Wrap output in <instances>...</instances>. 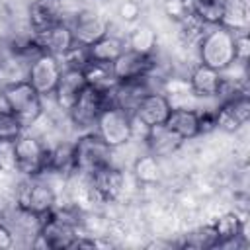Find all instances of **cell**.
Here are the masks:
<instances>
[{
  "instance_id": "1",
  "label": "cell",
  "mask_w": 250,
  "mask_h": 250,
  "mask_svg": "<svg viewBox=\"0 0 250 250\" xmlns=\"http://www.w3.org/2000/svg\"><path fill=\"white\" fill-rule=\"evenodd\" d=\"M80 219L74 209L53 207L41 217L39 230L33 238L37 248H72L74 240L80 236Z\"/></svg>"
},
{
  "instance_id": "2",
  "label": "cell",
  "mask_w": 250,
  "mask_h": 250,
  "mask_svg": "<svg viewBox=\"0 0 250 250\" xmlns=\"http://www.w3.org/2000/svg\"><path fill=\"white\" fill-rule=\"evenodd\" d=\"M199 62L227 72L234 66V31L225 25H211L197 43Z\"/></svg>"
},
{
  "instance_id": "3",
  "label": "cell",
  "mask_w": 250,
  "mask_h": 250,
  "mask_svg": "<svg viewBox=\"0 0 250 250\" xmlns=\"http://www.w3.org/2000/svg\"><path fill=\"white\" fill-rule=\"evenodd\" d=\"M74 146V168L76 174L82 178L92 176L94 172L113 164V148L96 133L86 131L76 141H72Z\"/></svg>"
},
{
  "instance_id": "4",
  "label": "cell",
  "mask_w": 250,
  "mask_h": 250,
  "mask_svg": "<svg viewBox=\"0 0 250 250\" xmlns=\"http://www.w3.org/2000/svg\"><path fill=\"white\" fill-rule=\"evenodd\" d=\"M10 150H12V162H14L16 172L23 174L25 178L45 174L49 145H45V141L41 137L23 131L10 145Z\"/></svg>"
},
{
  "instance_id": "5",
  "label": "cell",
  "mask_w": 250,
  "mask_h": 250,
  "mask_svg": "<svg viewBox=\"0 0 250 250\" xmlns=\"http://www.w3.org/2000/svg\"><path fill=\"white\" fill-rule=\"evenodd\" d=\"M12 113L20 119V123L29 129L37 123V119L43 115V96L35 92V88L27 80H18L12 84H6L2 88Z\"/></svg>"
},
{
  "instance_id": "6",
  "label": "cell",
  "mask_w": 250,
  "mask_h": 250,
  "mask_svg": "<svg viewBox=\"0 0 250 250\" xmlns=\"http://www.w3.org/2000/svg\"><path fill=\"white\" fill-rule=\"evenodd\" d=\"M109 90H102V88H94V86H86L84 88V92L78 96V100L66 111V115H68L70 123L74 125V129H78L80 133L94 131V125H96L100 113L107 105H111Z\"/></svg>"
},
{
  "instance_id": "7",
  "label": "cell",
  "mask_w": 250,
  "mask_h": 250,
  "mask_svg": "<svg viewBox=\"0 0 250 250\" xmlns=\"http://www.w3.org/2000/svg\"><path fill=\"white\" fill-rule=\"evenodd\" d=\"M94 131L115 150L123 145H127L133 135H135V119L131 113H127L125 109L117 107V105H107L96 125H94Z\"/></svg>"
},
{
  "instance_id": "8",
  "label": "cell",
  "mask_w": 250,
  "mask_h": 250,
  "mask_svg": "<svg viewBox=\"0 0 250 250\" xmlns=\"http://www.w3.org/2000/svg\"><path fill=\"white\" fill-rule=\"evenodd\" d=\"M16 203L25 211L43 217L57 205V195L55 189L43 180V176H31L25 178V182L20 186Z\"/></svg>"
},
{
  "instance_id": "9",
  "label": "cell",
  "mask_w": 250,
  "mask_h": 250,
  "mask_svg": "<svg viewBox=\"0 0 250 250\" xmlns=\"http://www.w3.org/2000/svg\"><path fill=\"white\" fill-rule=\"evenodd\" d=\"M62 72V62L59 57L49 55V53H39L27 66L25 80L35 88L37 94L53 96V90L59 82V76Z\"/></svg>"
},
{
  "instance_id": "10",
  "label": "cell",
  "mask_w": 250,
  "mask_h": 250,
  "mask_svg": "<svg viewBox=\"0 0 250 250\" xmlns=\"http://www.w3.org/2000/svg\"><path fill=\"white\" fill-rule=\"evenodd\" d=\"M217 113V129L223 131H236L242 125H246L248 117H250V98H248V90H236L230 96L223 98L219 107L215 109Z\"/></svg>"
},
{
  "instance_id": "11",
  "label": "cell",
  "mask_w": 250,
  "mask_h": 250,
  "mask_svg": "<svg viewBox=\"0 0 250 250\" xmlns=\"http://www.w3.org/2000/svg\"><path fill=\"white\" fill-rule=\"evenodd\" d=\"M109 66L115 82L146 78V76H152L156 70V55H143V53L125 49Z\"/></svg>"
},
{
  "instance_id": "12",
  "label": "cell",
  "mask_w": 250,
  "mask_h": 250,
  "mask_svg": "<svg viewBox=\"0 0 250 250\" xmlns=\"http://www.w3.org/2000/svg\"><path fill=\"white\" fill-rule=\"evenodd\" d=\"M68 25L72 29L74 43L82 45V47H90L92 43H96L98 39H102L104 35L109 33V20L94 10L76 12L72 16V20L68 21Z\"/></svg>"
},
{
  "instance_id": "13",
  "label": "cell",
  "mask_w": 250,
  "mask_h": 250,
  "mask_svg": "<svg viewBox=\"0 0 250 250\" xmlns=\"http://www.w3.org/2000/svg\"><path fill=\"white\" fill-rule=\"evenodd\" d=\"M172 111V100L168 94L158 92V90H150L135 107L133 111V119L137 123H141L145 127V131L148 127L154 125H164L168 115Z\"/></svg>"
},
{
  "instance_id": "14",
  "label": "cell",
  "mask_w": 250,
  "mask_h": 250,
  "mask_svg": "<svg viewBox=\"0 0 250 250\" xmlns=\"http://www.w3.org/2000/svg\"><path fill=\"white\" fill-rule=\"evenodd\" d=\"M86 86H88V82H86V76H84L82 68L62 66L59 82L53 90V100H55L57 107L66 113L72 107V104L78 100V96L84 92Z\"/></svg>"
},
{
  "instance_id": "15",
  "label": "cell",
  "mask_w": 250,
  "mask_h": 250,
  "mask_svg": "<svg viewBox=\"0 0 250 250\" xmlns=\"http://www.w3.org/2000/svg\"><path fill=\"white\" fill-rule=\"evenodd\" d=\"M86 184H88V189L94 199H98L102 203H109V201L117 199V195L123 189V174L119 168L109 164V166L94 172L92 176H88Z\"/></svg>"
},
{
  "instance_id": "16",
  "label": "cell",
  "mask_w": 250,
  "mask_h": 250,
  "mask_svg": "<svg viewBox=\"0 0 250 250\" xmlns=\"http://www.w3.org/2000/svg\"><path fill=\"white\" fill-rule=\"evenodd\" d=\"M35 37V43L39 45V49L43 53H49V55H55V57H62L66 55L76 43H74V35H72V29L68 25V21H57L53 25H49L47 29L39 31V33H33Z\"/></svg>"
},
{
  "instance_id": "17",
  "label": "cell",
  "mask_w": 250,
  "mask_h": 250,
  "mask_svg": "<svg viewBox=\"0 0 250 250\" xmlns=\"http://www.w3.org/2000/svg\"><path fill=\"white\" fill-rule=\"evenodd\" d=\"M225 82H227L225 72L205 66L201 62L197 66H193V70L189 72V78H188L189 92L199 98H221Z\"/></svg>"
},
{
  "instance_id": "18",
  "label": "cell",
  "mask_w": 250,
  "mask_h": 250,
  "mask_svg": "<svg viewBox=\"0 0 250 250\" xmlns=\"http://www.w3.org/2000/svg\"><path fill=\"white\" fill-rule=\"evenodd\" d=\"M150 90H154L150 86V76L137 78V80H125V82H115L113 88L109 90V94H111V105H117V107H121L127 113L133 115V111L139 105V102Z\"/></svg>"
},
{
  "instance_id": "19",
  "label": "cell",
  "mask_w": 250,
  "mask_h": 250,
  "mask_svg": "<svg viewBox=\"0 0 250 250\" xmlns=\"http://www.w3.org/2000/svg\"><path fill=\"white\" fill-rule=\"evenodd\" d=\"M57 21H62V0H31L27 8V27L31 33H39Z\"/></svg>"
},
{
  "instance_id": "20",
  "label": "cell",
  "mask_w": 250,
  "mask_h": 250,
  "mask_svg": "<svg viewBox=\"0 0 250 250\" xmlns=\"http://www.w3.org/2000/svg\"><path fill=\"white\" fill-rule=\"evenodd\" d=\"M172 133H176L184 143L199 137V109L188 107V105H176L172 107L166 123Z\"/></svg>"
},
{
  "instance_id": "21",
  "label": "cell",
  "mask_w": 250,
  "mask_h": 250,
  "mask_svg": "<svg viewBox=\"0 0 250 250\" xmlns=\"http://www.w3.org/2000/svg\"><path fill=\"white\" fill-rule=\"evenodd\" d=\"M145 145H146V150L152 156L166 158V156H172L184 145V141L176 133H172L166 125H154V127L146 129Z\"/></svg>"
},
{
  "instance_id": "22",
  "label": "cell",
  "mask_w": 250,
  "mask_h": 250,
  "mask_svg": "<svg viewBox=\"0 0 250 250\" xmlns=\"http://www.w3.org/2000/svg\"><path fill=\"white\" fill-rule=\"evenodd\" d=\"M45 174H53V176H61V178H68V176L76 174L72 143H59L55 146H49Z\"/></svg>"
},
{
  "instance_id": "23",
  "label": "cell",
  "mask_w": 250,
  "mask_h": 250,
  "mask_svg": "<svg viewBox=\"0 0 250 250\" xmlns=\"http://www.w3.org/2000/svg\"><path fill=\"white\" fill-rule=\"evenodd\" d=\"M88 49V59L96 61V62H104V64H111L125 49H127V41L121 35L115 33H107L102 39H98L96 43H92Z\"/></svg>"
},
{
  "instance_id": "24",
  "label": "cell",
  "mask_w": 250,
  "mask_h": 250,
  "mask_svg": "<svg viewBox=\"0 0 250 250\" xmlns=\"http://www.w3.org/2000/svg\"><path fill=\"white\" fill-rule=\"evenodd\" d=\"M125 41H127V49H131V51H137L143 55H154L156 45H158V35L150 25L139 23L125 37Z\"/></svg>"
},
{
  "instance_id": "25",
  "label": "cell",
  "mask_w": 250,
  "mask_h": 250,
  "mask_svg": "<svg viewBox=\"0 0 250 250\" xmlns=\"http://www.w3.org/2000/svg\"><path fill=\"white\" fill-rule=\"evenodd\" d=\"M211 25L203 23L199 18H195L193 14H186L178 20V35L180 39L186 43V45H193L197 47V43L201 41V37L205 35V31L209 29Z\"/></svg>"
},
{
  "instance_id": "26",
  "label": "cell",
  "mask_w": 250,
  "mask_h": 250,
  "mask_svg": "<svg viewBox=\"0 0 250 250\" xmlns=\"http://www.w3.org/2000/svg\"><path fill=\"white\" fill-rule=\"evenodd\" d=\"M160 162L156 156L146 152L145 156H139L135 162V174L143 184H154L160 178Z\"/></svg>"
},
{
  "instance_id": "27",
  "label": "cell",
  "mask_w": 250,
  "mask_h": 250,
  "mask_svg": "<svg viewBox=\"0 0 250 250\" xmlns=\"http://www.w3.org/2000/svg\"><path fill=\"white\" fill-rule=\"evenodd\" d=\"M184 246H189V248H215L217 246V234H215L213 225H205V227H199L193 232H189L186 236Z\"/></svg>"
},
{
  "instance_id": "28",
  "label": "cell",
  "mask_w": 250,
  "mask_h": 250,
  "mask_svg": "<svg viewBox=\"0 0 250 250\" xmlns=\"http://www.w3.org/2000/svg\"><path fill=\"white\" fill-rule=\"evenodd\" d=\"M25 127L20 123V119L12 111H0V141L4 143H14Z\"/></svg>"
},
{
  "instance_id": "29",
  "label": "cell",
  "mask_w": 250,
  "mask_h": 250,
  "mask_svg": "<svg viewBox=\"0 0 250 250\" xmlns=\"http://www.w3.org/2000/svg\"><path fill=\"white\" fill-rule=\"evenodd\" d=\"M248 57H250V37H248V29L234 31V64L246 66Z\"/></svg>"
},
{
  "instance_id": "30",
  "label": "cell",
  "mask_w": 250,
  "mask_h": 250,
  "mask_svg": "<svg viewBox=\"0 0 250 250\" xmlns=\"http://www.w3.org/2000/svg\"><path fill=\"white\" fill-rule=\"evenodd\" d=\"M14 244H16V236H14V232H12L10 227L0 219V250L12 248Z\"/></svg>"
},
{
  "instance_id": "31",
  "label": "cell",
  "mask_w": 250,
  "mask_h": 250,
  "mask_svg": "<svg viewBox=\"0 0 250 250\" xmlns=\"http://www.w3.org/2000/svg\"><path fill=\"white\" fill-rule=\"evenodd\" d=\"M8 145H10V143H4V141H0V154H2V152H4V148H6V146H8Z\"/></svg>"
},
{
  "instance_id": "32",
  "label": "cell",
  "mask_w": 250,
  "mask_h": 250,
  "mask_svg": "<svg viewBox=\"0 0 250 250\" xmlns=\"http://www.w3.org/2000/svg\"><path fill=\"white\" fill-rule=\"evenodd\" d=\"M2 41H4V39H2V35H0V49H2Z\"/></svg>"
},
{
  "instance_id": "33",
  "label": "cell",
  "mask_w": 250,
  "mask_h": 250,
  "mask_svg": "<svg viewBox=\"0 0 250 250\" xmlns=\"http://www.w3.org/2000/svg\"><path fill=\"white\" fill-rule=\"evenodd\" d=\"M221 2H225V0H221Z\"/></svg>"
}]
</instances>
